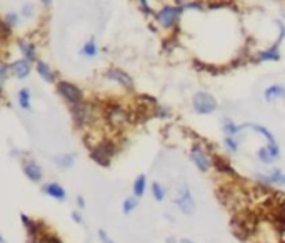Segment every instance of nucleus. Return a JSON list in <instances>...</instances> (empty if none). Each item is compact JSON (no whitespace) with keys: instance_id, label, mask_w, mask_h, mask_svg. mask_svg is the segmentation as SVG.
I'll return each mask as SVG.
<instances>
[{"instance_id":"nucleus-1","label":"nucleus","mask_w":285,"mask_h":243,"mask_svg":"<svg viewBox=\"0 0 285 243\" xmlns=\"http://www.w3.org/2000/svg\"><path fill=\"white\" fill-rule=\"evenodd\" d=\"M185 12V7L184 5H178V4H169V5H164L160 7L157 12H155V22L157 25L160 27V29L165 30H174L175 27L180 22V17L182 13Z\"/></svg>"},{"instance_id":"nucleus-7","label":"nucleus","mask_w":285,"mask_h":243,"mask_svg":"<svg viewBox=\"0 0 285 243\" xmlns=\"http://www.w3.org/2000/svg\"><path fill=\"white\" fill-rule=\"evenodd\" d=\"M190 158L195 164V167L200 172H209L212 167V160L209 157V153L205 152V148L200 144H194L190 148Z\"/></svg>"},{"instance_id":"nucleus-42","label":"nucleus","mask_w":285,"mask_h":243,"mask_svg":"<svg viewBox=\"0 0 285 243\" xmlns=\"http://www.w3.org/2000/svg\"><path fill=\"white\" fill-rule=\"evenodd\" d=\"M167 243H177V241H175L174 238H172V237H169V238H167Z\"/></svg>"},{"instance_id":"nucleus-41","label":"nucleus","mask_w":285,"mask_h":243,"mask_svg":"<svg viewBox=\"0 0 285 243\" xmlns=\"http://www.w3.org/2000/svg\"><path fill=\"white\" fill-rule=\"evenodd\" d=\"M178 243H195V241H192V240H189V238H182Z\"/></svg>"},{"instance_id":"nucleus-31","label":"nucleus","mask_w":285,"mask_h":243,"mask_svg":"<svg viewBox=\"0 0 285 243\" xmlns=\"http://www.w3.org/2000/svg\"><path fill=\"white\" fill-rule=\"evenodd\" d=\"M9 73H12L10 72V64H2L0 65V85H5V82H7V78H9Z\"/></svg>"},{"instance_id":"nucleus-30","label":"nucleus","mask_w":285,"mask_h":243,"mask_svg":"<svg viewBox=\"0 0 285 243\" xmlns=\"http://www.w3.org/2000/svg\"><path fill=\"white\" fill-rule=\"evenodd\" d=\"M223 145H225V148H227V150L232 152V153H235V152L238 150V141H237L235 137H225V138H223Z\"/></svg>"},{"instance_id":"nucleus-5","label":"nucleus","mask_w":285,"mask_h":243,"mask_svg":"<svg viewBox=\"0 0 285 243\" xmlns=\"http://www.w3.org/2000/svg\"><path fill=\"white\" fill-rule=\"evenodd\" d=\"M70 113L72 118H74L77 127H85L89 125L92 118H94V112H92V107L87 102H80L75 105H70Z\"/></svg>"},{"instance_id":"nucleus-25","label":"nucleus","mask_w":285,"mask_h":243,"mask_svg":"<svg viewBox=\"0 0 285 243\" xmlns=\"http://www.w3.org/2000/svg\"><path fill=\"white\" fill-rule=\"evenodd\" d=\"M214 165H215V168H217L218 172L227 173V175H235V170L230 167L229 161H225V160L220 158V157H215V158H214Z\"/></svg>"},{"instance_id":"nucleus-33","label":"nucleus","mask_w":285,"mask_h":243,"mask_svg":"<svg viewBox=\"0 0 285 243\" xmlns=\"http://www.w3.org/2000/svg\"><path fill=\"white\" fill-rule=\"evenodd\" d=\"M137 2H138V5H140V10L145 13V15H155L157 10L152 9L150 4H149V0H137Z\"/></svg>"},{"instance_id":"nucleus-36","label":"nucleus","mask_w":285,"mask_h":243,"mask_svg":"<svg viewBox=\"0 0 285 243\" xmlns=\"http://www.w3.org/2000/svg\"><path fill=\"white\" fill-rule=\"evenodd\" d=\"M98 238H100L102 243H114V241H112V238L104 230H98Z\"/></svg>"},{"instance_id":"nucleus-12","label":"nucleus","mask_w":285,"mask_h":243,"mask_svg":"<svg viewBox=\"0 0 285 243\" xmlns=\"http://www.w3.org/2000/svg\"><path fill=\"white\" fill-rule=\"evenodd\" d=\"M17 49L21 52L22 58L29 60V62H37V45L29 38H18L17 40Z\"/></svg>"},{"instance_id":"nucleus-13","label":"nucleus","mask_w":285,"mask_h":243,"mask_svg":"<svg viewBox=\"0 0 285 243\" xmlns=\"http://www.w3.org/2000/svg\"><path fill=\"white\" fill-rule=\"evenodd\" d=\"M10 72L12 75L17 77L18 80H25L32 72V62L25 58H18V60H14V62H10Z\"/></svg>"},{"instance_id":"nucleus-10","label":"nucleus","mask_w":285,"mask_h":243,"mask_svg":"<svg viewBox=\"0 0 285 243\" xmlns=\"http://www.w3.org/2000/svg\"><path fill=\"white\" fill-rule=\"evenodd\" d=\"M257 158L265 165L274 164V161H277L278 158H280V147H278L277 141H272V144L263 145V147L258 148Z\"/></svg>"},{"instance_id":"nucleus-11","label":"nucleus","mask_w":285,"mask_h":243,"mask_svg":"<svg viewBox=\"0 0 285 243\" xmlns=\"http://www.w3.org/2000/svg\"><path fill=\"white\" fill-rule=\"evenodd\" d=\"M282 58L280 55V45L278 44H272L267 49H262L255 53L254 60L257 64H265V62H278V60Z\"/></svg>"},{"instance_id":"nucleus-8","label":"nucleus","mask_w":285,"mask_h":243,"mask_svg":"<svg viewBox=\"0 0 285 243\" xmlns=\"http://www.w3.org/2000/svg\"><path fill=\"white\" fill-rule=\"evenodd\" d=\"M105 118L112 127H122L130 120V115L120 105H109L107 112H105Z\"/></svg>"},{"instance_id":"nucleus-4","label":"nucleus","mask_w":285,"mask_h":243,"mask_svg":"<svg viewBox=\"0 0 285 243\" xmlns=\"http://www.w3.org/2000/svg\"><path fill=\"white\" fill-rule=\"evenodd\" d=\"M57 92L69 105H75V104L84 102L82 89L80 87H77L75 84L67 82V80H60V82H57Z\"/></svg>"},{"instance_id":"nucleus-21","label":"nucleus","mask_w":285,"mask_h":243,"mask_svg":"<svg viewBox=\"0 0 285 243\" xmlns=\"http://www.w3.org/2000/svg\"><path fill=\"white\" fill-rule=\"evenodd\" d=\"M54 161L58 168H70L75 164V155L74 153H62V155H55Z\"/></svg>"},{"instance_id":"nucleus-6","label":"nucleus","mask_w":285,"mask_h":243,"mask_svg":"<svg viewBox=\"0 0 285 243\" xmlns=\"http://www.w3.org/2000/svg\"><path fill=\"white\" fill-rule=\"evenodd\" d=\"M104 77L107 80H110V82L118 84L127 90L134 89V78L130 77V73H127L124 69H118V67H110L109 70H105Z\"/></svg>"},{"instance_id":"nucleus-34","label":"nucleus","mask_w":285,"mask_h":243,"mask_svg":"<svg viewBox=\"0 0 285 243\" xmlns=\"http://www.w3.org/2000/svg\"><path fill=\"white\" fill-rule=\"evenodd\" d=\"M34 243H62V241L57 237H54V235H42V237Z\"/></svg>"},{"instance_id":"nucleus-32","label":"nucleus","mask_w":285,"mask_h":243,"mask_svg":"<svg viewBox=\"0 0 285 243\" xmlns=\"http://www.w3.org/2000/svg\"><path fill=\"white\" fill-rule=\"evenodd\" d=\"M275 25H277V29H278V35H277L275 44L282 45V42L285 40V24L282 22V20H275Z\"/></svg>"},{"instance_id":"nucleus-35","label":"nucleus","mask_w":285,"mask_h":243,"mask_svg":"<svg viewBox=\"0 0 285 243\" xmlns=\"http://www.w3.org/2000/svg\"><path fill=\"white\" fill-rule=\"evenodd\" d=\"M278 221H280V230L285 233V205L280 207V215H278Z\"/></svg>"},{"instance_id":"nucleus-38","label":"nucleus","mask_w":285,"mask_h":243,"mask_svg":"<svg viewBox=\"0 0 285 243\" xmlns=\"http://www.w3.org/2000/svg\"><path fill=\"white\" fill-rule=\"evenodd\" d=\"M72 218H74L75 224H82V215L78 212H72Z\"/></svg>"},{"instance_id":"nucleus-22","label":"nucleus","mask_w":285,"mask_h":243,"mask_svg":"<svg viewBox=\"0 0 285 243\" xmlns=\"http://www.w3.org/2000/svg\"><path fill=\"white\" fill-rule=\"evenodd\" d=\"M21 218H22V224H24L25 228H27V232H29L30 237H37L38 232H40V225H38L37 221L32 220L30 217H27L25 213L21 215Z\"/></svg>"},{"instance_id":"nucleus-39","label":"nucleus","mask_w":285,"mask_h":243,"mask_svg":"<svg viewBox=\"0 0 285 243\" xmlns=\"http://www.w3.org/2000/svg\"><path fill=\"white\" fill-rule=\"evenodd\" d=\"M40 4L45 7V9H49V7H52V4H54V0H40Z\"/></svg>"},{"instance_id":"nucleus-37","label":"nucleus","mask_w":285,"mask_h":243,"mask_svg":"<svg viewBox=\"0 0 285 243\" xmlns=\"http://www.w3.org/2000/svg\"><path fill=\"white\" fill-rule=\"evenodd\" d=\"M157 115H158V117H162V118H167V117H169V110H167V109H164V107H160V109L157 110Z\"/></svg>"},{"instance_id":"nucleus-19","label":"nucleus","mask_w":285,"mask_h":243,"mask_svg":"<svg viewBox=\"0 0 285 243\" xmlns=\"http://www.w3.org/2000/svg\"><path fill=\"white\" fill-rule=\"evenodd\" d=\"M258 178L265 184H277V185H285V173L275 168L270 175H258Z\"/></svg>"},{"instance_id":"nucleus-45","label":"nucleus","mask_w":285,"mask_h":243,"mask_svg":"<svg viewBox=\"0 0 285 243\" xmlns=\"http://www.w3.org/2000/svg\"><path fill=\"white\" fill-rule=\"evenodd\" d=\"M283 243H285V241H283Z\"/></svg>"},{"instance_id":"nucleus-20","label":"nucleus","mask_w":285,"mask_h":243,"mask_svg":"<svg viewBox=\"0 0 285 243\" xmlns=\"http://www.w3.org/2000/svg\"><path fill=\"white\" fill-rule=\"evenodd\" d=\"M17 100H18V105H21L22 110H30L32 109V93L29 89H21L17 93Z\"/></svg>"},{"instance_id":"nucleus-15","label":"nucleus","mask_w":285,"mask_h":243,"mask_svg":"<svg viewBox=\"0 0 285 243\" xmlns=\"http://www.w3.org/2000/svg\"><path fill=\"white\" fill-rule=\"evenodd\" d=\"M24 173L27 175V178L32 181H40L44 177V172H42V167L35 164L34 160H25L24 161Z\"/></svg>"},{"instance_id":"nucleus-27","label":"nucleus","mask_w":285,"mask_h":243,"mask_svg":"<svg viewBox=\"0 0 285 243\" xmlns=\"http://www.w3.org/2000/svg\"><path fill=\"white\" fill-rule=\"evenodd\" d=\"M137 208V197L134 195V197H129V198H125L124 200V205H122V210L125 215H129L132 213Z\"/></svg>"},{"instance_id":"nucleus-43","label":"nucleus","mask_w":285,"mask_h":243,"mask_svg":"<svg viewBox=\"0 0 285 243\" xmlns=\"http://www.w3.org/2000/svg\"><path fill=\"white\" fill-rule=\"evenodd\" d=\"M283 18H285V15H283Z\"/></svg>"},{"instance_id":"nucleus-29","label":"nucleus","mask_w":285,"mask_h":243,"mask_svg":"<svg viewBox=\"0 0 285 243\" xmlns=\"http://www.w3.org/2000/svg\"><path fill=\"white\" fill-rule=\"evenodd\" d=\"M35 7H34V4H24L22 5V10H21V15L24 17V18H27V20H30V18H34L35 17Z\"/></svg>"},{"instance_id":"nucleus-16","label":"nucleus","mask_w":285,"mask_h":243,"mask_svg":"<svg viewBox=\"0 0 285 243\" xmlns=\"http://www.w3.org/2000/svg\"><path fill=\"white\" fill-rule=\"evenodd\" d=\"M263 98L267 102H274L278 98H285V87L280 84H272L263 90Z\"/></svg>"},{"instance_id":"nucleus-24","label":"nucleus","mask_w":285,"mask_h":243,"mask_svg":"<svg viewBox=\"0 0 285 243\" xmlns=\"http://www.w3.org/2000/svg\"><path fill=\"white\" fill-rule=\"evenodd\" d=\"M145 188H147V177L144 173H140L138 177L134 180V195L137 198H140L145 193Z\"/></svg>"},{"instance_id":"nucleus-44","label":"nucleus","mask_w":285,"mask_h":243,"mask_svg":"<svg viewBox=\"0 0 285 243\" xmlns=\"http://www.w3.org/2000/svg\"><path fill=\"white\" fill-rule=\"evenodd\" d=\"M32 243H34V241H32Z\"/></svg>"},{"instance_id":"nucleus-40","label":"nucleus","mask_w":285,"mask_h":243,"mask_svg":"<svg viewBox=\"0 0 285 243\" xmlns=\"http://www.w3.org/2000/svg\"><path fill=\"white\" fill-rule=\"evenodd\" d=\"M77 205L80 207V208H84L85 207V200L82 197H77Z\"/></svg>"},{"instance_id":"nucleus-18","label":"nucleus","mask_w":285,"mask_h":243,"mask_svg":"<svg viewBox=\"0 0 285 243\" xmlns=\"http://www.w3.org/2000/svg\"><path fill=\"white\" fill-rule=\"evenodd\" d=\"M80 55L85 58H95L98 55V44L95 37H90L87 42L82 45L80 49Z\"/></svg>"},{"instance_id":"nucleus-23","label":"nucleus","mask_w":285,"mask_h":243,"mask_svg":"<svg viewBox=\"0 0 285 243\" xmlns=\"http://www.w3.org/2000/svg\"><path fill=\"white\" fill-rule=\"evenodd\" d=\"M222 130L225 133V137H235L238 132H242V125H237L235 121H232L230 118H227V120H223Z\"/></svg>"},{"instance_id":"nucleus-26","label":"nucleus","mask_w":285,"mask_h":243,"mask_svg":"<svg viewBox=\"0 0 285 243\" xmlns=\"http://www.w3.org/2000/svg\"><path fill=\"white\" fill-rule=\"evenodd\" d=\"M21 13H17V12H7L4 15V24H7L12 30L14 29H17L18 27V24H21Z\"/></svg>"},{"instance_id":"nucleus-9","label":"nucleus","mask_w":285,"mask_h":243,"mask_svg":"<svg viewBox=\"0 0 285 243\" xmlns=\"http://www.w3.org/2000/svg\"><path fill=\"white\" fill-rule=\"evenodd\" d=\"M175 205L180 208V212L185 213V215H190L194 213L195 210V201L192 198V193H190V188L189 185H182L180 190H178V195L175 198Z\"/></svg>"},{"instance_id":"nucleus-3","label":"nucleus","mask_w":285,"mask_h":243,"mask_svg":"<svg viewBox=\"0 0 285 243\" xmlns=\"http://www.w3.org/2000/svg\"><path fill=\"white\" fill-rule=\"evenodd\" d=\"M192 107H194L195 113L198 115H210L218 109L217 98L209 92H197L192 97Z\"/></svg>"},{"instance_id":"nucleus-28","label":"nucleus","mask_w":285,"mask_h":243,"mask_svg":"<svg viewBox=\"0 0 285 243\" xmlns=\"http://www.w3.org/2000/svg\"><path fill=\"white\" fill-rule=\"evenodd\" d=\"M152 195H154V198L157 201H164L165 190H164V187L158 184V181H154V184H152Z\"/></svg>"},{"instance_id":"nucleus-14","label":"nucleus","mask_w":285,"mask_h":243,"mask_svg":"<svg viewBox=\"0 0 285 243\" xmlns=\"http://www.w3.org/2000/svg\"><path fill=\"white\" fill-rule=\"evenodd\" d=\"M35 70L38 73V77H40L44 82H47V84H54L55 80H57V73L55 70L52 69V67L45 62V60H40L38 58L37 62H35Z\"/></svg>"},{"instance_id":"nucleus-17","label":"nucleus","mask_w":285,"mask_h":243,"mask_svg":"<svg viewBox=\"0 0 285 243\" xmlns=\"http://www.w3.org/2000/svg\"><path fill=\"white\" fill-rule=\"evenodd\" d=\"M44 192L45 195H49V197H52L54 200H65V197H67L65 188L62 185L55 184V181H50V184L44 185Z\"/></svg>"},{"instance_id":"nucleus-2","label":"nucleus","mask_w":285,"mask_h":243,"mask_svg":"<svg viewBox=\"0 0 285 243\" xmlns=\"http://www.w3.org/2000/svg\"><path fill=\"white\" fill-rule=\"evenodd\" d=\"M117 153V145L112 140H102L97 145L92 147L90 150V158L97 161L100 167H109L114 155Z\"/></svg>"}]
</instances>
